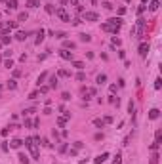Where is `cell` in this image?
Listing matches in <instances>:
<instances>
[{"mask_svg":"<svg viewBox=\"0 0 162 164\" xmlns=\"http://www.w3.org/2000/svg\"><path fill=\"white\" fill-rule=\"evenodd\" d=\"M103 6H105V10H112V4H111V2H105Z\"/></svg>","mask_w":162,"mask_h":164,"instance_id":"b9f144b4","label":"cell"},{"mask_svg":"<svg viewBox=\"0 0 162 164\" xmlns=\"http://www.w3.org/2000/svg\"><path fill=\"white\" fill-rule=\"evenodd\" d=\"M21 145H23V141H21V139H13V141H12V147H13V149H19Z\"/></svg>","mask_w":162,"mask_h":164,"instance_id":"d6986e66","label":"cell"},{"mask_svg":"<svg viewBox=\"0 0 162 164\" xmlns=\"http://www.w3.org/2000/svg\"><path fill=\"white\" fill-rule=\"evenodd\" d=\"M158 116H160V111H158V109H151L149 111V118L151 120H156Z\"/></svg>","mask_w":162,"mask_h":164,"instance_id":"52a82bcc","label":"cell"},{"mask_svg":"<svg viewBox=\"0 0 162 164\" xmlns=\"http://www.w3.org/2000/svg\"><path fill=\"white\" fill-rule=\"evenodd\" d=\"M54 36H56V38H61V40H63V38L67 36V32H61V31H57V32H54Z\"/></svg>","mask_w":162,"mask_h":164,"instance_id":"4316f807","label":"cell"},{"mask_svg":"<svg viewBox=\"0 0 162 164\" xmlns=\"http://www.w3.org/2000/svg\"><path fill=\"white\" fill-rule=\"evenodd\" d=\"M59 2H61V4H67V0H59Z\"/></svg>","mask_w":162,"mask_h":164,"instance_id":"7dc6e473","label":"cell"},{"mask_svg":"<svg viewBox=\"0 0 162 164\" xmlns=\"http://www.w3.org/2000/svg\"><path fill=\"white\" fill-rule=\"evenodd\" d=\"M94 126H97V128H103V126H105V120L95 118V120H94Z\"/></svg>","mask_w":162,"mask_h":164,"instance_id":"ffe728a7","label":"cell"},{"mask_svg":"<svg viewBox=\"0 0 162 164\" xmlns=\"http://www.w3.org/2000/svg\"><path fill=\"white\" fill-rule=\"evenodd\" d=\"M84 19H88V21H97L99 15H97L95 12H84Z\"/></svg>","mask_w":162,"mask_h":164,"instance_id":"277c9868","label":"cell"},{"mask_svg":"<svg viewBox=\"0 0 162 164\" xmlns=\"http://www.w3.org/2000/svg\"><path fill=\"white\" fill-rule=\"evenodd\" d=\"M27 36H29V32H25V31H17V34H15V38H17V40H21V42H23V40H27Z\"/></svg>","mask_w":162,"mask_h":164,"instance_id":"ba28073f","label":"cell"},{"mask_svg":"<svg viewBox=\"0 0 162 164\" xmlns=\"http://www.w3.org/2000/svg\"><path fill=\"white\" fill-rule=\"evenodd\" d=\"M112 164H122V155H120V153H116V157H114Z\"/></svg>","mask_w":162,"mask_h":164,"instance_id":"d4e9b609","label":"cell"},{"mask_svg":"<svg viewBox=\"0 0 162 164\" xmlns=\"http://www.w3.org/2000/svg\"><path fill=\"white\" fill-rule=\"evenodd\" d=\"M0 88H2V86H0Z\"/></svg>","mask_w":162,"mask_h":164,"instance_id":"f5cc1de1","label":"cell"},{"mask_svg":"<svg viewBox=\"0 0 162 164\" xmlns=\"http://www.w3.org/2000/svg\"><path fill=\"white\" fill-rule=\"evenodd\" d=\"M42 40H44V29H40V31L36 32V44H40Z\"/></svg>","mask_w":162,"mask_h":164,"instance_id":"9a60e30c","label":"cell"},{"mask_svg":"<svg viewBox=\"0 0 162 164\" xmlns=\"http://www.w3.org/2000/svg\"><path fill=\"white\" fill-rule=\"evenodd\" d=\"M4 67H6V69H12V67H13V61H12V59H6V61H4Z\"/></svg>","mask_w":162,"mask_h":164,"instance_id":"f546056e","label":"cell"},{"mask_svg":"<svg viewBox=\"0 0 162 164\" xmlns=\"http://www.w3.org/2000/svg\"><path fill=\"white\" fill-rule=\"evenodd\" d=\"M40 92L46 94V92H50V86H40Z\"/></svg>","mask_w":162,"mask_h":164,"instance_id":"74e56055","label":"cell"},{"mask_svg":"<svg viewBox=\"0 0 162 164\" xmlns=\"http://www.w3.org/2000/svg\"><path fill=\"white\" fill-rule=\"evenodd\" d=\"M38 126H40V120L34 118V120H32V128H38Z\"/></svg>","mask_w":162,"mask_h":164,"instance_id":"f35d334b","label":"cell"},{"mask_svg":"<svg viewBox=\"0 0 162 164\" xmlns=\"http://www.w3.org/2000/svg\"><path fill=\"white\" fill-rule=\"evenodd\" d=\"M95 82H97L99 86H101V84H105V82H107V75H99L97 78H95Z\"/></svg>","mask_w":162,"mask_h":164,"instance_id":"e0dca14e","label":"cell"},{"mask_svg":"<svg viewBox=\"0 0 162 164\" xmlns=\"http://www.w3.org/2000/svg\"><path fill=\"white\" fill-rule=\"evenodd\" d=\"M160 86H162V80H160V78H156V80H155V90H160Z\"/></svg>","mask_w":162,"mask_h":164,"instance_id":"1f68e13d","label":"cell"},{"mask_svg":"<svg viewBox=\"0 0 162 164\" xmlns=\"http://www.w3.org/2000/svg\"><path fill=\"white\" fill-rule=\"evenodd\" d=\"M38 94H40V92H32V94L29 95V99H34V97H38Z\"/></svg>","mask_w":162,"mask_h":164,"instance_id":"60d3db41","label":"cell"},{"mask_svg":"<svg viewBox=\"0 0 162 164\" xmlns=\"http://www.w3.org/2000/svg\"><path fill=\"white\" fill-rule=\"evenodd\" d=\"M75 149H76V151H78V149H82V141H76V143H75Z\"/></svg>","mask_w":162,"mask_h":164,"instance_id":"7bdbcfd3","label":"cell"},{"mask_svg":"<svg viewBox=\"0 0 162 164\" xmlns=\"http://www.w3.org/2000/svg\"><path fill=\"white\" fill-rule=\"evenodd\" d=\"M2 46H4V44H2V42H0V50H2Z\"/></svg>","mask_w":162,"mask_h":164,"instance_id":"681fc988","label":"cell"},{"mask_svg":"<svg viewBox=\"0 0 162 164\" xmlns=\"http://www.w3.org/2000/svg\"><path fill=\"white\" fill-rule=\"evenodd\" d=\"M17 88V82L15 80H8V90H15Z\"/></svg>","mask_w":162,"mask_h":164,"instance_id":"603a6c76","label":"cell"},{"mask_svg":"<svg viewBox=\"0 0 162 164\" xmlns=\"http://www.w3.org/2000/svg\"><path fill=\"white\" fill-rule=\"evenodd\" d=\"M32 126V120H29V118H25V128H31Z\"/></svg>","mask_w":162,"mask_h":164,"instance_id":"ab89813d","label":"cell"},{"mask_svg":"<svg viewBox=\"0 0 162 164\" xmlns=\"http://www.w3.org/2000/svg\"><path fill=\"white\" fill-rule=\"evenodd\" d=\"M46 78H48V73H42V75L38 76V80H36V84H38V86H40V84H42V82L46 80Z\"/></svg>","mask_w":162,"mask_h":164,"instance_id":"44dd1931","label":"cell"},{"mask_svg":"<svg viewBox=\"0 0 162 164\" xmlns=\"http://www.w3.org/2000/svg\"><path fill=\"white\" fill-rule=\"evenodd\" d=\"M158 6H160V2H158V0H151L149 10H151V12H156V10H158Z\"/></svg>","mask_w":162,"mask_h":164,"instance_id":"9c48e42d","label":"cell"},{"mask_svg":"<svg viewBox=\"0 0 162 164\" xmlns=\"http://www.w3.org/2000/svg\"><path fill=\"white\" fill-rule=\"evenodd\" d=\"M19 162L21 164H29V157H27V155H19Z\"/></svg>","mask_w":162,"mask_h":164,"instance_id":"cb8c5ba5","label":"cell"},{"mask_svg":"<svg viewBox=\"0 0 162 164\" xmlns=\"http://www.w3.org/2000/svg\"><path fill=\"white\" fill-rule=\"evenodd\" d=\"M158 145H160V143H156V141H155V143L151 145V149H153V151H156V149H158Z\"/></svg>","mask_w":162,"mask_h":164,"instance_id":"bcb514c9","label":"cell"},{"mask_svg":"<svg viewBox=\"0 0 162 164\" xmlns=\"http://www.w3.org/2000/svg\"><path fill=\"white\" fill-rule=\"evenodd\" d=\"M59 56L63 57V59H67V61H73V52H69V50H59Z\"/></svg>","mask_w":162,"mask_h":164,"instance_id":"3957f363","label":"cell"},{"mask_svg":"<svg viewBox=\"0 0 162 164\" xmlns=\"http://www.w3.org/2000/svg\"><path fill=\"white\" fill-rule=\"evenodd\" d=\"M76 80H86V75H84V73H78V75H76Z\"/></svg>","mask_w":162,"mask_h":164,"instance_id":"d6a6232c","label":"cell"},{"mask_svg":"<svg viewBox=\"0 0 162 164\" xmlns=\"http://www.w3.org/2000/svg\"><path fill=\"white\" fill-rule=\"evenodd\" d=\"M27 17H29V15H27V12H21V13L17 15V23H19V21H27Z\"/></svg>","mask_w":162,"mask_h":164,"instance_id":"7402d4cb","label":"cell"},{"mask_svg":"<svg viewBox=\"0 0 162 164\" xmlns=\"http://www.w3.org/2000/svg\"><path fill=\"white\" fill-rule=\"evenodd\" d=\"M61 97H63V101H69V99H71V94H67V92H63V95H61Z\"/></svg>","mask_w":162,"mask_h":164,"instance_id":"d590c367","label":"cell"},{"mask_svg":"<svg viewBox=\"0 0 162 164\" xmlns=\"http://www.w3.org/2000/svg\"><path fill=\"white\" fill-rule=\"evenodd\" d=\"M124 2H130V0H124Z\"/></svg>","mask_w":162,"mask_h":164,"instance_id":"816d5d0a","label":"cell"},{"mask_svg":"<svg viewBox=\"0 0 162 164\" xmlns=\"http://www.w3.org/2000/svg\"><path fill=\"white\" fill-rule=\"evenodd\" d=\"M27 6L29 8H38L40 6V0H27Z\"/></svg>","mask_w":162,"mask_h":164,"instance_id":"4fadbf2b","label":"cell"},{"mask_svg":"<svg viewBox=\"0 0 162 164\" xmlns=\"http://www.w3.org/2000/svg\"><path fill=\"white\" fill-rule=\"evenodd\" d=\"M128 111H130V113H134V101H130V105H128Z\"/></svg>","mask_w":162,"mask_h":164,"instance_id":"f6af8a7d","label":"cell"},{"mask_svg":"<svg viewBox=\"0 0 162 164\" xmlns=\"http://www.w3.org/2000/svg\"><path fill=\"white\" fill-rule=\"evenodd\" d=\"M107 158H109V153H101V155H97V157L94 158V162L95 164H101V162H105Z\"/></svg>","mask_w":162,"mask_h":164,"instance_id":"8992f818","label":"cell"},{"mask_svg":"<svg viewBox=\"0 0 162 164\" xmlns=\"http://www.w3.org/2000/svg\"><path fill=\"white\" fill-rule=\"evenodd\" d=\"M57 86H59L57 76H50V90H52V88H57Z\"/></svg>","mask_w":162,"mask_h":164,"instance_id":"30bf717a","label":"cell"},{"mask_svg":"<svg viewBox=\"0 0 162 164\" xmlns=\"http://www.w3.org/2000/svg\"><path fill=\"white\" fill-rule=\"evenodd\" d=\"M65 122H67V118H65V116H59V118H57V124H59V126H65Z\"/></svg>","mask_w":162,"mask_h":164,"instance_id":"f1b7e54d","label":"cell"},{"mask_svg":"<svg viewBox=\"0 0 162 164\" xmlns=\"http://www.w3.org/2000/svg\"><path fill=\"white\" fill-rule=\"evenodd\" d=\"M0 42H2V44H10V42H12V36H10V34H2Z\"/></svg>","mask_w":162,"mask_h":164,"instance_id":"5bb4252c","label":"cell"},{"mask_svg":"<svg viewBox=\"0 0 162 164\" xmlns=\"http://www.w3.org/2000/svg\"><path fill=\"white\" fill-rule=\"evenodd\" d=\"M46 12H48V13H54L56 10H54V6H52V4H46Z\"/></svg>","mask_w":162,"mask_h":164,"instance_id":"836d02e7","label":"cell"},{"mask_svg":"<svg viewBox=\"0 0 162 164\" xmlns=\"http://www.w3.org/2000/svg\"><path fill=\"white\" fill-rule=\"evenodd\" d=\"M147 54H149V44H147V42H143V44L139 46V56H141V57H147Z\"/></svg>","mask_w":162,"mask_h":164,"instance_id":"5b68a950","label":"cell"},{"mask_svg":"<svg viewBox=\"0 0 162 164\" xmlns=\"http://www.w3.org/2000/svg\"><path fill=\"white\" fill-rule=\"evenodd\" d=\"M90 40H92V36H90L88 32H82L80 34V42H90Z\"/></svg>","mask_w":162,"mask_h":164,"instance_id":"ac0fdd59","label":"cell"},{"mask_svg":"<svg viewBox=\"0 0 162 164\" xmlns=\"http://www.w3.org/2000/svg\"><path fill=\"white\" fill-rule=\"evenodd\" d=\"M151 164H158V155L153 153V157H151Z\"/></svg>","mask_w":162,"mask_h":164,"instance_id":"4dcf8cb0","label":"cell"},{"mask_svg":"<svg viewBox=\"0 0 162 164\" xmlns=\"http://www.w3.org/2000/svg\"><path fill=\"white\" fill-rule=\"evenodd\" d=\"M6 6H8V10H15L17 8V0H8Z\"/></svg>","mask_w":162,"mask_h":164,"instance_id":"7c38bea8","label":"cell"},{"mask_svg":"<svg viewBox=\"0 0 162 164\" xmlns=\"http://www.w3.org/2000/svg\"><path fill=\"white\" fill-rule=\"evenodd\" d=\"M112 46H120V40L116 36H112Z\"/></svg>","mask_w":162,"mask_h":164,"instance_id":"8d00e7d4","label":"cell"},{"mask_svg":"<svg viewBox=\"0 0 162 164\" xmlns=\"http://www.w3.org/2000/svg\"><path fill=\"white\" fill-rule=\"evenodd\" d=\"M59 151H61V153H65V151H67V143H63V145L59 147Z\"/></svg>","mask_w":162,"mask_h":164,"instance_id":"ee69618b","label":"cell"},{"mask_svg":"<svg viewBox=\"0 0 162 164\" xmlns=\"http://www.w3.org/2000/svg\"><path fill=\"white\" fill-rule=\"evenodd\" d=\"M73 67H76L78 71H82V69H84V63H82V61H75V63H73Z\"/></svg>","mask_w":162,"mask_h":164,"instance_id":"83f0119b","label":"cell"},{"mask_svg":"<svg viewBox=\"0 0 162 164\" xmlns=\"http://www.w3.org/2000/svg\"><path fill=\"white\" fill-rule=\"evenodd\" d=\"M160 139H162V130H156V134H155V141H156V143H160Z\"/></svg>","mask_w":162,"mask_h":164,"instance_id":"484cf974","label":"cell"},{"mask_svg":"<svg viewBox=\"0 0 162 164\" xmlns=\"http://www.w3.org/2000/svg\"><path fill=\"white\" fill-rule=\"evenodd\" d=\"M101 29H103V31H107V32H114V34H116L120 27L112 25V23H103V25H101Z\"/></svg>","mask_w":162,"mask_h":164,"instance_id":"7a4b0ae2","label":"cell"},{"mask_svg":"<svg viewBox=\"0 0 162 164\" xmlns=\"http://www.w3.org/2000/svg\"><path fill=\"white\" fill-rule=\"evenodd\" d=\"M8 27H10V29H15V27H17V21H8Z\"/></svg>","mask_w":162,"mask_h":164,"instance_id":"e575fe53","label":"cell"},{"mask_svg":"<svg viewBox=\"0 0 162 164\" xmlns=\"http://www.w3.org/2000/svg\"><path fill=\"white\" fill-rule=\"evenodd\" d=\"M0 2H6V0H0Z\"/></svg>","mask_w":162,"mask_h":164,"instance_id":"f907efd6","label":"cell"},{"mask_svg":"<svg viewBox=\"0 0 162 164\" xmlns=\"http://www.w3.org/2000/svg\"><path fill=\"white\" fill-rule=\"evenodd\" d=\"M73 48H75V42H71V40L63 42V50H73Z\"/></svg>","mask_w":162,"mask_h":164,"instance_id":"8fae6325","label":"cell"},{"mask_svg":"<svg viewBox=\"0 0 162 164\" xmlns=\"http://www.w3.org/2000/svg\"><path fill=\"white\" fill-rule=\"evenodd\" d=\"M141 2H143V4H147V2H149V0H141Z\"/></svg>","mask_w":162,"mask_h":164,"instance_id":"c3c4849f","label":"cell"},{"mask_svg":"<svg viewBox=\"0 0 162 164\" xmlns=\"http://www.w3.org/2000/svg\"><path fill=\"white\" fill-rule=\"evenodd\" d=\"M57 76H63V78H69V76H71V73H69L67 69H59V73H57Z\"/></svg>","mask_w":162,"mask_h":164,"instance_id":"2e32d148","label":"cell"},{"mask_svg":"<svg viewBox=\"0 0 162 164\" xmlns=\"http://www.w3.org/2000/svg\"><path fill=\"white\" fill-rule=\"evenodd\" d=\"M57 15V17L61 19V21H65V23H71V15H69L67 12H65V10H63V8H57L56 12H54Z\"/></svg>","mask_w":162,"mask_h":164,"instance_id":"6da1fadb","label":"cell"}]
</instances>
